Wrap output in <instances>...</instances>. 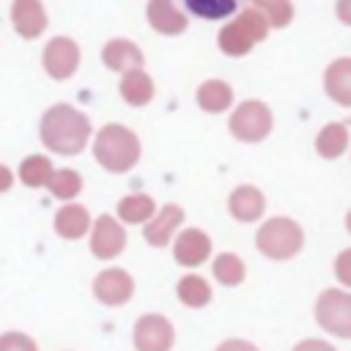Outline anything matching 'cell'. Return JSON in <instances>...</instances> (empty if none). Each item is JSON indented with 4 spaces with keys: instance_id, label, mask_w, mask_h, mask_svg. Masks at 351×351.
Returning a JSON list of instances; mask_svg holds the SVG:
<instances>
[{
    "instance_id": "obj_1",
    "label": "cell",
    "mask_w": 351,
    "mask_h": 351,
    "mask_svg": "<svg viewBox=\"0 0 351 351\" xmlns=\"http://www.w3.org/2000/svg\"><path fill=\"white\" fill-rule=\"evenodd\" d=\"M186 16L206 19V22H219L236 16L241 8H247L250 0H176Z\"/></svg>"
},
{
    "instance_id": "obj_4",
    "label": "cell",
    "mask_w": 351,
    "mask_h": 351,
    "mask_svg": "<svg viewBox=\"0 0 351 351\" xmlns=\"http://www.w3.org/2000/svg\"><path fill=\"white\" fill-rule=\"evenodd\" d=\"M96 293L104 299V302H121L129 296V280L126 277H118V274H107L96 282Z\"/></svg>"
},
{
    "instance_id": "obj_5",
    "label": "cell",
    "mask_w": 351,
    "mask_h": 351,
    "mask_svg": "<svg viewBox=\"0 0 351 351\" xmlns=\"http://www.w3.org/2000/svg\"><path fill=\"white\" fill-rule=\"evenodd\" d=\"M181 299L189 302V304H203L208 299V291L203 288L200 280H184L181 282Z\"/></svg>"
},
{
    "instance_id": "obj_3",
    "label": "cell",
    "mask_w": 351,
    "mask_h": 351,
    "mask_svg": "<svg viewBox=\"0 0 351 351\" xmlns=\"http://www.w3.org/2000/svg\"><path fill=\"white\" fill-rule=\"evenodd\" d=\"M321 324L335 335H351V299L346 296H326L318 310Z\"/></svg>"
},
{
    "instance_id": "obj_7",
    "label": "cell",
    "mask_w": 351,
    "mask_h": 351,
    "mask_svg": "<svg viewBox=\"0 0 351 351\" xmlns=\"http://www.w3.org/2000/svg\"><path fill=\"white\" fill-rule=\"evenodd\" d=\"M296 351H332V348L324 346V343H302Z\"/></svg>"
},
{
    "instance_id": "obj_8",
    "label": "cell",
    "mask_w": 351,
    "mask_h": 351,
    "mask_svg": "<svg viewBox=\"0 0 351 351\" xmlns=\"http://www.w3.org/2000/svg\"><path fill=\"white\" fill-rule=\"evenodd\" d=\"M219 351H255V348L247 346V343H225Z\"/></svg>"
},
{
    "instance_id": "obj_6",
    "label": "cell",
    "mask_w": 351,
    "mask_h": 351,
    "mask_svg": "<svg viewBox=\"0 0 351 351\" xmlns=\"http://www.w3.org/2000/svg\"><path fill=\"white\" fill-rule=\"evenodd\" d=\"M0 351H36V346L22 335H5L0 337Z\"/></svg>"
},
{
    "instance_id": "obj_2",
    "label": "cell",
    "mask_w": 351,
    "mask_h": 351,
    "mask_svg": "<svg viewBox=\"0 0 351 351\" xmlns=\"http://www.w3.org/2000/svg\"><path fill=\"white\" fill-rule=\"evenodd\" d=\"M137 348L140 351H167L173 343V329L162 318H143L137 324Z\"/></svg>"
}]
</instances>
